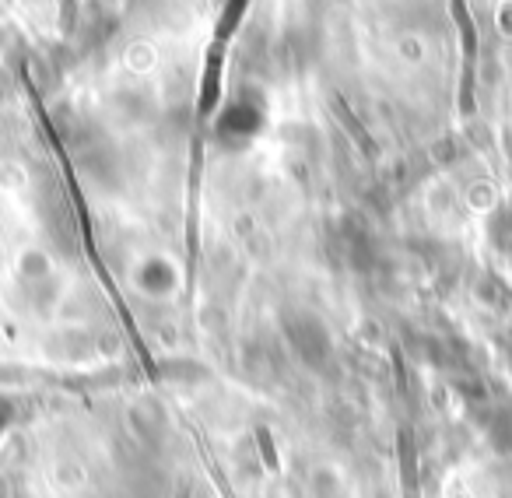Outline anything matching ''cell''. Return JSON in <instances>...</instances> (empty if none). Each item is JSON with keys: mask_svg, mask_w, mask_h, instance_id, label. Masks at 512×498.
Listing matches in <instances>:
<instances>
[{"mask_svg": "<svg viewBox=\"0 0 512 498\" xmlns=\"http://www.w3.org/2000/svg\"><path fill=\"white\" fill-rule=\"evenodd\" d=\"M260 130V109L246 99H235L228 102V109L221 113V123H218V134L228 137V141H246Z\"/></svg>", "mask_w": 512, "mask_h": 498, "instance_id": "6da1fadb", "label": "cell"}, {"mask_svg": "<svg viewBox=\"0 0 512 498\" xmlns=\"http://www.w3.org/2000/svg\"><path fill=\"white\" fill-rule=\"evenodd\" d=\"M292 341L299 344V351L309 358V362H320V358L327 355V337H323L320 323H313V320L292 327Z\"/></svg>", "mask_w": 512, "mask_h": 498, "instance_id": "7a4b0ae2", "label": "cell"}, {"mask_svg": "<svg viewBox=\"0 0 512 498\" xmlns=\"http://www.w3.org/2000/svg\"><path fill=\"white\" fill-rule=\"evenodd\" d=\"M141 281L151 288V292H165V288H172V271H169V267L148 264V267L141 271Z\"/></svg>", "mask_w": 512, "mask_h": 498, "instance_id": "3957f363", "label": "cell"}, {"mask_svg": "<svg viewBox=\"0 0 512 498\" xmlns=\"http://www.w3.org/2000/svg\"><path fill=\"white\" fill-rule=\"evenodd\" d=\"M498 29H502V36H512V0H505L498 8Z\"/></svg>", "mask_w": 512, "mask_h": 498, "instance_id": "277c9868", "label": "cell"}, {"mask_svg": "<svg viewBox=\"0 0 512 498\" xmlns=\"http://www.w3.org/2000/svg\"><path fill=\"white\" fill-rule=\"evenodd\" d=\"M8 421H11V404L4 397H0V432L8 428Z\"/></svg>", "mask_w": 512, "mask_h": 498, "instance_id": "5b68a950", "label": "cell"}]
</instances>
